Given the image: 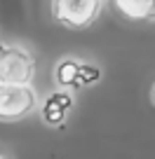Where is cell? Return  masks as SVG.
Masks as SVG:
<instances>
[{
  "label": "cell",
  "mask_w": 155,
  "mask_h": 159,
  "mask_svg": "<svg viewBox=\"0 0 155 159\" xmlns=\"http://www.w3.org/2000/svg\"><path fill=\"white\" fill-rule=\"evenodd\" d=\"M150 19H155V2H153V14H150Z\"/></svg>",
  "instance_id": "cell-8"
},
{
  "label": "cell",
  "mask_w": 155,
  "mask_h": 159,
  "mask_svg": "<svg viewBox=\"0 0 155 159\" xmlns=\"http://www.w3.org/2000/svg\"><path fill=\"white\" fill-rule=\"evenodd\" d=\"M70 108H73V96L61 89V91H54V94L47 96L40 112H42V119L50 126H61L66 122V115H68Z\"/></svg>",
  "instance_id": "cell-4"
},
{
  "label": "cell",
  "mask_w": 155,
  "mask_h": 159,
  "mask_svg": "<svg viewBox=\"0 0 155 159\" xmlns=\"http://www.w3.org/2000/svg\"><path fill=\"white\" fill-rule=\"evenodd\" d=\"M99 77H101V70L96 68V66H92V63H80V84H82V87L99 82Z\"/></svg>",
  "instance_id": "cell-7"
},
{
  "label": "cell",
  "mask_w": 155,
  "mask_h": 159,
  "mask_svg": "<svg viewBox=\"0 0 155 159\" xmlns=\"http://www.w3.org/2000/svg\"><path fill=\"white\" fill-rule=\"evenodd\" d=\"M153 103H155V87H153Z\"/></svg>",
  "instance_id": "cell-9"
},
{
  "label": "cell",
  "mask_w": 155,
  "mask_h": 159,
  "mask_svg": "<svg viewBox=\"0 0 155 159\" xmlns=\"http://www.w3.org/2000/svg\"><path fill=\"white\" fill-rule=\"evenodd\" d=\"M0 159H5V157H2V154H0Z\"/></svg>",
  "instance_id": "cell-10"
},
{
  "label": "cell",
  "mask_w": 155,
  "mask_h": 159,
  "mask_svg": "<svg viewBox=\"0 0 155 159\" xmlns=\"http://www.w3.org/2000/svg\"><path fill=\"white\" fill-rule=\"evenodd\" d=\"M54 82L61 89H82V84H80V61L61 59L54 68Z\"/></svg>",
  "instance_id": "cell-5"
},
{
  "label": "cell",
  "mask_w": 155,
  "mask_h": 159,
  "mask_svg": "<svg viewBox=\"0 0 155 159\" xmlns=\"http://www.w3.org/2000/svg\"><path fill=\"white\" fill-rule=\"evenodd\" d=\"M38 108L33 84H0V122H17Z\"/></svg>",
  "instance_id": "cell-2"
},
{
  "label": "cell",
  "mask_w": 155,
  "mask_h": 159,
  "mask_svg": "<svg viewBox=\"0 0 155 159\" xmlns=\"http://www.w3.org/2000/svg\"><path fill=\"white\" fill-rule=\"evenodd\" d=\"M104 0H52V16L66 28H87L101 14Z\"/></svg>",
  "instance_id": "cell-3"
},
{
  "label": "cell",
  "mask_w": 155,
  "mask_h": 159,
  "mask_svg": "<svg viewBox=\"0 0 155 159\" xmlns=\"http://www.w3.org/2000/svg\"><path fill=\"white\" fill-rule=\"evenodd\" d=\"M155 0H113L115 10L127 19H150Z\"/></svg>",
  "instance_id": "cell-6"
},
{
  "label": "cell",
  "mask_w": 155,
  "mask_h": 159,
  "mask_svg": "<svg viewBox=\"0 0 155 159\" xmlns=\"http://www.w3.org/2000/svg\"><path fill=\"white\" fill-rule=\"evenodd\" d=\"M35 59L21 45L0 42V84H33Z\"/></svg>",
  "instance_id": "cell-1"
}]
</instances>
